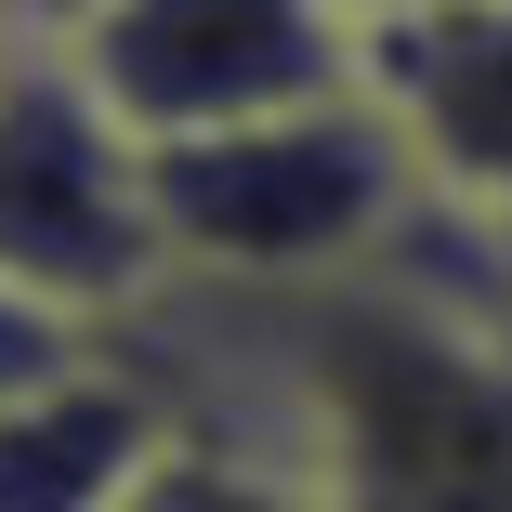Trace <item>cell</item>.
Returning <instances> with one entry per match:
<instances>
[{"instance_id":"obj_1","label":"cell","mask_w":512,"mask_h":512,"mask_svg":"<svg viewBox=\"0 0 512 512\" xmlns=\"http://www.w3.org/2000/svg\"><path fill=\"white\" fill-rule=\"evenodd\" d=\"M184 289V276H171ZM211 381L171 434L289 473L316 512H512V276H447L434 211L342 289H184Z\"/></svg>"},{"instance_id":"obj_2","label":"cell","mask_w":512,"mask_h":512,"mask_svg":"<svg viewBox=\"0 0 512 512\" xmlns=\"http://www.w3.org/2000/svg\"><path fill=\"white\" fill-rule=\"evenodd\" d=\"M145 211H158V250L184 289H342L407 250L434 184L368 92H342L302 119L145 145Z\"/></svg>"},{"instance_id":"obj_3","label":"cell","mask_w":512,"mask_h":512,"mask_svg":"<svg viewBox=\"0 0 512 512\" xmlns=\"http://www.w3.org/2000/svg\"><path fill=\"white\" fill-rule=\"evenodd\" d=\"M0 276L106 342L171 289L145 145L79 92L66 53H0Z\"/></svg>"},{"instance_id":"obj_4","label":"cell","mask_w":512,"mask_h":512,"mask_svg":"<svg viewBox=\"0 0 512 512\" xmlns=\"http://www.w3.org/2000/svg\"><path fill=\"white\" fill-rule=\"evenodd\" d=\"M66 66H79V92L132 145L302 119V106L368 92V40L329 0H106V14L66 40Z\"/></svg>"},{"instance_id":"obj_5","label":"cell","mask_w":512,"mask_h":512,"mask_svg":"<svg viewBox=\"0 0 512 512\" xmlns=\"http://www.w3.org/2000/svg\"><path fill=\"white\" fill-rule=\"evenodd\" d=\"M368 106L407 132L421 184L473 224H512V0L421 14L368 40Z\"/></svg>"},{"instance_id":"obj_6","label":"cell","mask_w":512,"mask_h":512,"mask_svg":"<svg viewBox=\"0 0 512 512\" xmlns=\"http://www.w3.org/2000/svg\"><path fill=\"white\" fill-rule=\"evenodd\" d=\"M171 447L158 394L119 355H79L40 394H0V512H119Z\"/></svg>"},{"instance_id":"obj_7","label":"cell","mask_w":512,"mask_h":512,"mask_svg":"<svg viewBox=\"0 0 512 512\" xmlns=\"http://www.w3.org/2000/svg\"><path fill=\"white\" fill-rule=\"evenodd\" d=\"M119 512H316V499H302L289 473H263V460H237V447H197V434H171Z\"/></svg>"},{"instance_id":"obj_8","label":"cell","mask_w":512,"mask_h":512,"mask_svg":"<svg viewBox=\"0 0 512 512\" xmlns=\"http://www.w3.org/2000/svg\"><path fill=\"white\" fill-rule=\"evenodd\" d=\"M79 355H106L79 316H53V302H27L14 276H0V394H40V381H66Z\"/></svg>"},{"instance_id":"obj_9","label":"cell","mask_w":512,"mask_h":512,"mask_svg":"<svg viewBox=\"0 0 512 512\" xmlns=\"http://www.w3.org/2000/svg\"><path fill=\"white\" fill-rule=\"evenodd\" d=\"M92 14H106V0H0V40H14V53H66Z\"/></svg>"},{"instance_id":"obj_10","label":"cell","mask_w":512,"mask_h":512,"mask_svg":"<svg viewBox=\"0 0 512 512\" xmlns=\"http://www.w3.org/2000/svg\"><path fill=\"white\" fill-rule=\"evenodd\" d=\"M329 14H342L355 40H381V27H421V14H473V0H329Z\"/></svg>"}]
</instances>
